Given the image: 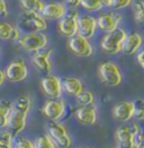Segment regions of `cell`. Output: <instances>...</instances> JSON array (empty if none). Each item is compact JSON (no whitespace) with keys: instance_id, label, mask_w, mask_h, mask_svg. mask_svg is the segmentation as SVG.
I'll use <instances>...</instances> for the list:
<instances>
[{"instance_id":"cell-1","label":"cell","mask_w":144,"mask_h":148,"mask_svg":"<svg viewBox=\"0 0 144 148\" xmlns=\"http://www.w3.org/2000/svg\"><path fill=\"white\" fill-rule=\"evenodd\" d=\"M12 103H14V107L9 117L7 129L11 132L14 137H17L26 128L27 116L32 108V99L29 95H23V97H19Z\"/></svg>"},{"instance_id":"cell-2","label":"cell","mask_w":144,"mask_h":148,"mask_svg":"<svg viewBox=\"0 0 144 148\" xmlns=\"http://www.w3.org/2000/svg\"><path fill=\"white\" fill-rule=\"evenodd\" d=\"M126 35H127L126 30L120 27L116 28L110 33H106V35L102 37L100 42L101 49L109 55H116L120 53Z\"/></svg>"},{"instance_id":"cell-3","label":"cell","mask_w":144,"mask_h":148,"mask_svg":"<svg viewBox=\"0 0 144 148\" xmlns=\"http://www.w3.org/2000/svg\"><path fill=\"white\" fill-rule=\"evenodd\" d=\"M98 73L101 82L110 88H116L123 81V74L119 66L110 61L102 62L99 65Z\"/></svg>"},{"instance_id":"cell-4","label":"cell","mask_w":144,"mask_h":148,"mask_svg":"<svg viewBox=\"0 0 144 148\" xmlns=\"http://www.w3.org/2000/svg\"><path fill=\"white\" fill-rule=\"evenodd\" d=\"M19 46L26 52L36 53L46 48L48 44V37L43 32H33L25 35H21L17 40Z\"/></svg>"},{"instance_id":"cell-5","label":"cell","mask_w":144,"mask_h":148,"mask_svg":"<svg viewBox=\"0 0 144 148\" xmlns=\"http://www.w3.org/2000/svg\"><path fill=\"white\" fill-rule=\"evenodd\" d=\"M47 132L57 147L70 148L72 146V137L69 131L57 120H50L47 123Z\"/></svg>"},{"instance_id":"cell-6","label":"cell","mask_w":144,"mask_h":148,"mask_svg":"<svg viewBox=\"0 0 144 148\" xmlns=\"http://www.w3.org/2000/svg\"><path fill=\"white\" fill-rule=\"evenodd\" d=\"M18 27L27 30L29 33L33 32H44L47 29V20L36 12H26L20 17Z\"/></svg>"},{"instance_id":"cell-7","label":"cell","mask_w":144,"mask_h":148,"mask_svg":"<svg viewBox=\"0 0 144 148\" xmlns=\"http://www.w3.org/2000/svg\"><path fill=\"white\" fill-rule=\"evenodd\" d=\"M5 74H6V79L10 82H14V83L21 82L26 80L28 76V66L24 60L18 58L7 65Z\"/></svg>"},{"instance_id":"cell-8","label":"cell","mask_w":144,"mask_h":148,"mask_svg":"<svg viewBox=\"0 0 144 148\" xmlns=\"http://www.w3.org/2000/svg\"><path fill=\"white\" fill-rule=\"evenodd\" d=\"M78 17L79 12L74 9H70L61 19H59V32L63 36L70 37L77 35L78 30Z\"/></svg>"},{"instance_id":"cell-9","label":"cell","mask_w":144,"mask_h":148,"mask_svg":"<svg viewBox=\"0 0 144 148\" xmlns=\"http://www.w3.org/2000/svg\"><path fill=\"white\" fill-rule=\"evenodd\" d=\"M68 46L74 55L80 57H89L93 54V47L90 44L89 39L80 35L70 37L68 40Z\"/></svg>"},{"instance_id":"cell-10","label":"cell","mask_w":144,"mask_h":148,"mask_svg":"<svg viewBox=\"0 0 144 148\" xmlns=\"http://www.w3.org/2000/svg\"><path fill=\"white\" fill-rule=\"evenodd\" d=\"M41 88L50 99H60L62 95L61 79L56 75H45L41 81Z\"/></svg>"},{"instance_id":"cell-11","label":"cell","mask_w":144,"mask_h":148,"mask_svg":"<svg viewBox=\"0 0 144 148\" xmlns=\"http://www.w3.org/2000/svg\"><path fill=\"white\" fill-rule=\"evenodd\" d=\"M97 18L91 15H79L78 17V30L77 35L90 39L97 32Z\"/></svg>"},{"instance_id":"cell-12","label":"cell","mask_w":144,"mask_h":148,"mask_svg":"<svg viewBox=\"0 0 144 148\" xmlns=\"http://www.w3.org/2000/svg\"><path fill=\"white\" fill-rule=\"evenodd\" d=\"M123 16L118 12H102L97 17V27L104 33H110L119 27Z\"/></svg>"},{"instance_id":"cell-13","label":"cell","mask_w":144,"mask_h":148,"mask_svg":"<svg viewBox=\"0 0 144 148\" xmlns=\"http://www.w3.org/2000/svg\"><path fill=\"white\" fill-rule=\"evenodd\" d=\"M75 119L78 122L84 126H92L98 120V112L96 104H89V106H81L74 112Z\"/></svg>"},{"instance_id":"cell-14","label":"cell","mask_w":144,"mask_h":148,"mask_svg":"<svg viewBox=\"0 0 144 148\" xmlns=\"http://www.w3.org/2000/svg\"><path fill=\"white\" fill-rule=\"evenodd\" d=\"M42 112L50 120H59L65 113V104L60 99H50L44 103Z\"/></svg>"},{"instance_id":"cell-15","label":"cell","mask_w":144,"mask_h":148,"mask_svg":"<svg viewBox=\"0 0 144 148\" xmlns=\"http://www.w3.org/2000/svg\"><path fill=\"white\" fill-rule=\"evenodd\" d=\"M53 48H44L42 51L36 52L35 55L33 56V63L36 67L44 73L50 74L53 69V63L51 61Z\"/></svg>"},{"instance_id":"cell-16","label":"cell","mask_w":144,"mask_h":148,"mask_svg":"<svg viewBox=\"0 0 144 148\" xmlns=\"http://www.w3.org/2000/svg\"><path fill=\"white\" fill-rule=\"evenodd\" d=\"M143 37L138 33H131L127 34L123 42L122 52L125 55H135L142 47Z\"/></svg>"},{"instance_id":"cell-17","label":"cell","mask_w":144,"mask_h":148,"mask_svg":"<svg viewBox=\"0 0 144 148\" xmlns=\"http://www.w3.org/2000/svg\"><path fill=\"white\" fill-rule=\"evenodd\" d=\"M68 8L62 2H48L45 3L43 9L41 11V15L44 17L46 20H59L61 19L66 14Z\"/></svg>"},{"instance_id":"cell-18","label":"cell","mask_w":144,"mask_h":148,"mask_svg":"<svg viewBox=\"0 0 144 148\" xmlns=\"http://www.w3.org/2000/svg\"><path fill=\"white\" fill-rule=\"evenodd\" d=\"M114 119L120 122H126L133 118V102L120 101L113 108Z\"/></svg>"},{"instance_id":"cell-19","label":"cell","mask_w":144,"mask_h":148,"mask_svg":"<svg viewBox=\"0 0 144 148\" xmlns=\"http://www.w3.org/2000/svg\"><path fill=\"white\" fill-rule=\"evenodd\" d=\"M115 139L118 148H134L133 134L129 126L120 125L115 131Z\"/></svg>"},{"instance_id":"cell-20","label":"cell","mask_w":144,"mask_h":148,"mask_svg":"<svg viewBox=\"0 0 144 148\" xmlns=\"http://www.w3.org/2000/svg\"><path fill=\"white\" fill-rule=\"evenodd\" d=\"M21 36L20 28L12 25L8 21L0 23V39L2 40H12L17 42Z\"/></svg>"},{"instance_id":"cell-21","label":"cell","mask_w":144,"mask_h":148,"mask_svg":"<svg viewBox=\"0 0 144 148\" xmlns=\"http://www.w3.org/2000/svg\"><path fill=\"white\" fill-rule=\"evenodd\" d=\"M61 83H62V90H64L69 95L77 97L79 93L84 90V86L81 80L74 76L64 77L63 80H61Z\"/></svg>"},{"instance_id":"cell-22","label":"cell","mask_w":144,"mask_h":148,"mask_svg":"<svg viewBox=\"0 0 144 148\" xmlns=\"http://www.w3.org/2000/svg\"><path fill=\"white\" fill-rule=\"evenodd\" d=\"M14 103L8 100H0V129L7 128L9 117L12 111Z\"/></svg>"},{"instance_id":"cell-23","label":"cell","mask_w":144,"mask_h":148,"mask_svg":"<svg viewBox=\"0 0 144 148\" xmlns=\"http://www.w3.org/2000/svg\"><path fill=\"white\" fill-rule=\"evenodd\" d=\"M19 3L26 12H36V14H41L45 5L43 0H19Z\"/></svg>"},{"instance_id":"cell-24","label":"cell","mask_w":144,"mask_h":148,"mask_svg":"<svg viewBox=\"0 0 144 148\" xmlns=\"http://www.w3.org/2000/svg\"><path fill=\"white\" fill-rule=\"evenodd\" d=\"M133 134V145L134 148H144V138H143V131L141 127L137 123H133L129 126Z\"/></svg>"},{"instance_id":"cell-25","label":"cell","mask_w":144,"mask_h":148,"mask_svg":"<svg viewBox=\"0 0 144 148\" xmlns=\"http://www.w3.org/2000/svg\"><path fill=\"white\" fill-rule=\"evenodd\" d=\"M77 102L80 106H89V104H93L96 97L95 93L92 91H88V90H83L82 92H80L77 97Z\"/></svg>"},{"instance_id":"cell-26","label":"cell","mask_w":144,"mask_h":148,"mask_svg":"<svg viewBox=\"0 0 144 148\" xmlns=\"http://www.w3.org/2000/svg\"><path fill=\"white\" fill-rule=\"evenodd\" d=\"M34 145H35V148H57L55 143L48 135H42L37 137L34 141Z\"/></svg>"},{"instance_id":"cell-27","label":"cell","mask_w":144,"mask_h":148,"mask_svg":"<svg viewBox=\"0 0 144 148\" xmlns=\"http://www.w3.org/2000/svg\"><path fill=\"white\" fill-rule=\"evenodd\" d=\"M133 14H134V20L142 25L144 21V2L142 0H137L133 6Z\"/></svg>"},{"instance_id":"cell-28","label":"cell","mask_w":144,"mask_h":148,"mask_svg":"<svg viewBox=\"0 0 144 148\" xmlns=\"http://www.w3.org/2000/svg\"><path fill=\"white\" fill-rule=\"evenodd\" d=\"M133 102V117L137 121H143L144 119V101L138 98Z\"/></svg>"},{"instance_id":"cell-29","label":"cell","mask_w":144,"mask_h":148,"mask_svg":"<svg viewBox=\"0 0 144 148\" xmlns=\"http://www.w3.org/2000/svg\"><path fill=\"white\" fill-rule=\"evenodd\" d=\"M80 6L87 11H98L102 8L100 0H80Z\"/></svg>"},{"instance_id":"cell-30","label":"cell","mask_w":144,"mask_h":148,"mask_svg":"<svg viewBox=\"0 0 144 148\" xmlns=\"http://www.w3.org/2000/svg\"><path fill=\"white\" fill-rule=\"evenodd\" d=\"M16 140L14 139V143H12V146L14 148H35L34 143L27 137H15Z\"/></svg>"},{"instance_id":"cell-31","label":"cell","mask_w":144,"mask_h":148,"mask_svg":"<svg viewBox=\"0 0 144 148\" xmlns=\"http://www.w3.org/2000/svg\"><path fill=\"white\" fill-rule=\"evenodd\" d=\"M15 137L7 128L0 129V146H11Z\"/></svg>"},{"instance_id":"cell-32","label":"cell","mask_w":144,"mask_h":148,"mask_svg":"<svg viewBox=\"0 0 144 148\" xmlns=\"http://www.w3.org/2000/svg\"><path fill=\"white\" fill-rule=\"evenodd\" d=\"M132 3H133V0H110V8L118 11L129 7Z\"/></svg>"},{"instance_id":"cell-33","label":"cell","mask_w":144,"mask_h":148,"mask_svg":"<svg viewBox=\"0 0 144 148\" xmlns=\"http://www.w3.org/2000/svg\"><path fill=\"white\" fill-rule=\"evenodd\" d=\"M64 5L66 8L75 9L80 6V0H64Z\"/></svg>"},{"instance_id":"cell-34","label":"cell","mask_w":144,"mask_h":148,"mask_svg":"<svg viewBox=\"0 0 144 148\" xmlns=\"http://www.w3.org/2000/svg\"><path fill=\"white\" fill-rule=\"evenodd\" d=\"M8 14V5L6 0H0V17H5Z\"/></svg>"},{"instance_id":"cell-35","label":"cell","mask_w":144,"mask_h":148,"mask_svg":"<svg viewBox=\"0 0 144 148\" xmlns=\"http://www.w3.org/2000/svg\"><path fill=\"white\" fill-rule=\"evenodd\" d=\"M143 54H144L143 49H140V51L136 53V60H137V63H138V65H140V67H141V69H143L144 67Z\"/></svg>"},{"instance_id":"cell-36","label":"cell","mask_w":144,"mask_h":148,"mask_svg":"<svg viewBox=\"0 0 144 148\" xmlns=\"http://www.w3.org/2000/svg\"><path fill=\"white\" fill-rule=\"evenodd\" d=\"M6 80H7V79H6V74H5V71L0 69V86H1L2 84L5 83V81H6Z\"/></svg>"},{"instance_id":"cell-37","label":"cell","mask_w":144,"mask_h":148,"mask_svg":"<svg viewBox=\"0 0 144 148\" xmlns=\"http://www.w3.org/2000/svg\"><path fill=\"white\" fill-rule=\"evenodd\" d=\"M102 8H110V0H100Z\"/></svg>"},{"instance_id":"cell-38","label":"cell","mask_w":144,"mask_h":148,"mask_svg":"<svg viewBox=\"0 0 144 148\" xmlns=\"http://www.w3.org/2000/svg\"><path fill=\"white\" fill-rule=\"evenodd\" d=\"M0 148H14V146H0Z\"/></svg>"},{"instance_id":"cell-39","label":"cell","mask_w":144,"mask_h":148,"mask_svg":"<svg viewBox=\"0 0 144 148\" xmlns=\"http://www.w3.org/2000/svg\"><path fill=\"white\" fill-rule=\"evenodd\" d=\"M74 148H91V147H83V146L81 147V146H79V147H74Z\"/></svg>"},{"instance_id":"cell-40","label":"cell","mask_w":144,"mask_h":148,"mask_svg":"<svg viewBox=\"0 0 144 148\" xmlns=\"http://www.w3.org/2000/svg\"><path fill=\"white\" fill-rule=\"evenodd\" d=\"M107 148H118L117 146H110V147H107Z\"/></svg>"}]
</instances>
